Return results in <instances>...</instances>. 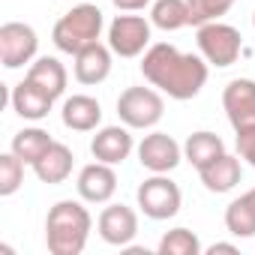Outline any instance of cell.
<instances>
[{
  "instance_id": "obj_3",
  "label": "cell",
  "mask_w": 255,
  "mask_h": 255,
  "mask_svg": "<svg viewBox=\"0 0 255 255\" xmlns=\"http://www.w3.org/2000/svg\"><path fill=\"white\" fill-rule=\"evenodd\" d=\"M105 27V18H102V9L93 6V3H78L72 6L51 30V39L57 45V51L63 54H78L81 48L99 42V33Z\"/></svg>"
},
{
  "instance_id": "obj_14",
  "label": "cell",
  "mask_w": 255,
  "mask_h": 255,
  "mask_svg": "<svg viewBox=\"0 0 255 255\" xmlns=\"http://www.w3.org/2000/svg\"><path fill=\"white\" fill-rule=\"evenodd\" d=\"M111 48L102 45V42H93L87 48H81L75 54V81L78 84H102L108 75H111Z\"/></svg>"
},
{
  "instance_id": "obj_21",
  "label": "cell",
  "mask_w": 255,
  "mask_h": 255,
  "mask_svg": "<svg viewBox=\"0 0 255 255\" xmlns=\"http://www.w3.org/2000/svg\"><path fill=\"white\" fill-rule=\"evenodd\" d=\"M225 228L234 237H252L255 234V189L243 192L225 207Z\"/></svg>"
},
{
  "instance_id": "obj_4",
  "label": "cell",
  "mask_w": 255,
  "mask_h": 255,
  "mask_svg": "<svg viewBox=\"0 0 255 255\" xmlns=\"http://www.w3.org/2000/svg\"><path fill=\"white\" fill-rule=\"evenodd\" d=\"M165 114V99L153 87H126L117 96V117L129 129H153Z\"/></svg>"
},
{
  "instance_id": "obj_16",
  "label": "cell",
  "mask_w": 255,
  "mask_h": 255,
  "mask_svg": "<svg viewBox=\"0 0 255 255\" xmlns=\"http://www.w3.org/2000/svg\"><path fill=\"white\" fill-rule=\"evenodd\" d=\"M60 117H63V126L72 132H93L102 123V105L87 93H75L63 102Z\"/></svg>"
},
{
  "instance_id": "obj_12",
  "label": "cell",
  "mask_w": 255,
  "mask_h": 255,
  "mask_svg": "<svg viewBox=\"0 0 255 255\" xmlns=\"http://www.w3.org/2000/svg\"><path fill=\"white\" fill-rule=\"evenodd\" d=\"M75 186H78L81 201H87V204H105L117 192V174H114V168L108 162L96 159V162H90V165H84L78 171Z\"/></svg>"
},
{
  "instance_id": "obj_20",
  "label": "cell",
  "mask_w": 255,
  "mask_h": 255,
  "mask_svg": "<svg viewBox=\"0 0 255 255\" xmlns=\"http://www.w3.org/2000/svg\"><path fill=\"white\" fill-rule=\"evenodd\" d=\"M222 153H225L222 138H219L216 132H207V129L192 132V135L183 141V159H186L189 165H195V168L210 165V162H213L216 156H222Z\"/></svg>"
},
{
  "instance_id": "obj_24",
  "label": "cell",
  "mask_w": 255,
  "mask_h": 255,
  "mask_svg": "<svg viewBox=\"0 0 255 255\" xmlns=\"http://www.w3.org/2000/svg\"><path fill=\"white\" fill-rule=\"evenodd\" d=\"M198 252H201V240L189 228H171L159 240V255H198Z\"/></svg>"
},
{
  "instance_id": "obj_6",
  "label": "cell",
  "mask_w": 255,
  "mask_h": 255,
  "mask_svg": "<svg viewBox=\"0 0 255 255\" xmlns=\"http://www.w3.org/2000/svg\"><path fill=\"white\" fill-rule=\"evenodd\" d=\"M135 198H138L141 213L147 219H156V222L177 216L180 213V204H183V192H180V186L168 174H153V177L141 180Z\"/></svg>"
},
{
  "instance_id": "obj_15",
  "label": "cell",
  "mask_w": 255,
  "mask_h": 255,
  "mask_svg": "<svg viewBox=\"0 0 255 255\" xmlns=\"http://www.w3.org/2000/svg\"><path fill=\"white\" fill-rule=\"evenodd\" d=\"M9 102H12V111H15L18 117H24V120H45V117L51 114L54 96L45 93V90H42L39 84H33L30 78H24L21 84L12 87Z\"/></svg>"
},
{
  "instance_id": "obj_8",
  "label": "cell",
  "mask_w": 255,
  "mask_h": 255,
  "mask_svg": "<svg viewBox=\"0 0 255 255\" xmlns=\"http://www.w3.org/2000/svg\"><path fill=\"white\" fill-rule=\"evenodd\" d=\"M222 108L228 114V123L234 135L255 132V81L252 78H234L222 90Z\"/></svg>"
},
{
  "instance_id": "obj_30",
  "label": "cell",
  "mask_w": 255,
  "mask_h": 255,
  "mask_svg": "<svg viewBox=\"0 0 255 255\" xmlns=\"http://www.w3.org/2000/svg\"><path fill=\"white\" fill-rule=\"evenodd\" d=\"M252 27H255V12H252Z\"/></svg>"
},
{
  "instance_id": "obj_25",
  "label": "cell",
  "mask_w": 255,
  "mask_h": 255,
  "mask_svg": "<svg viewBox=\"0 0 255 255\" xmlns=\"http://www.w3.org/2000/svg\"><path fill=\"white\" fill-rule=\"evenodd\" d=\"M24 165L27 162L18 159L12 150L0 156V195H3V198L15 195L21 189V183H24Z\"/></svg>"
},
{
  "instance_id": "obj_27",
  "label": "cell",
  "mask_w": 255,
  "mask_h": 255,
  "mask_svg": "<svg viewBox=\"0 0 255 255\" xmlns=\"http://www.w3.org/2000/svg\"><path fill=\"white\" fill-rule=\"evenodd\" d=\"M237 156L243 162H249L255 168V132H246V135H237Z\"/></svg>"
},
{
  "instance_id": "obj_17",
  "label": "cell",
  "mask_w": 255,
  "mask_h": 255,
  "mask_svg": "<svg viewBox=\"0 0 255 255\" xmlns=\"http://www.w3.org/2000/svg\"><path fill=\"white\" fill-rule=\"evenodd\" d=\"M198 177H201V183H204V189H207V192H216V195L231 192V189L240 183V177H243L240 156L222 153V156H216L210 165L198 168Z\"/></svg>"
},
{
  "instance_id": "obj_29",
  "label": "cell",
  "mask_w": 255,
  "mask_h": 255,
  "mask_svg": "<svg viewBox=\"0 0 255 255\" xmlns=\"http://www.w3.org/2000/svg\"><path fill=\"white\" fill-rule=\"evenodd\" d=\"M207 252H210V255H216V252H237V246H234V243H213Z\"/></svg>"
},
{
  "instance_id": "obj_18",
  "label": "cell",
  "mask_w": 255,
  "mask_h": 255,
  "mask_svg": "<svg viewBox=\"0 0 255 255\" xmlns=\"http://www.w3.org/2000/svg\"><path fill=\"white\" fill-rule=\"evenodd\" d=\"M72 162H75L72 150H69L63 141H54V144L42 153V159L33 165V174H36L42 183L54 186V183H63V180L72 174Z\"/></svg>"
},
{
  "instance_id": "obj_9",
  "label": "cell",
  "mask_w": 255,
  "mask_h": 255,
  "mask_svg": "<svg viewBox=\"0 0 255 255\" xmlns=\"http://www.w3.org/2000/svg\"><path fill=\"white\" fill-rule=\"evenodd\" d=\"M39 51V36L24 21H6L0 27V63L6 69H21Z\"/></svg>"
},
{
  "instance_id": "obj_2",
  "label": "cell",
  "mask_w": 255,
  "mask_h": 255,
  "mask_svg": "<svg viewBox=\"0 0 255 255\" xmlns=\"http://www.w3.org/2000/svg\"><path fill=\"white\" fill-rule=\"evenodd\" d=\"M93 219L81 201H57L45 216V243L51 255H81L90 237Z\"/></svg>"
},
{
  "instance_id": "obj_11",
  "label": "cell",
  "mask_w": 255,
  "mask_h": 255,
  "mask_svg": "<svg viewBox=\"0 0 255 255\" xmlns=\"http://www.w3.org/2000/svg\"><path fill=\"white\" fill-rule=\"evenodd\" d=\"M96 228H99V237L108 243V246H129L138 234V213L126 204H108L99 219H96Z\"/></svg>"
},
{
  "instance_id": "obj_28",
  "label": "cell",
  "mask_w": 255,
  "mask_h": 255,
  "mask_svg": "<svg viewBox=\"0 0 255 255\" xmlns=\"http://www.w3.org/2000/svg\"><path fill=\"white\" fill-rule=\"evenodd\" d=\"M111 3L120 9V12H138V9H144L150 0H111Z\"/></svg>"
},
{
  "instance_id": "obj_5",
  "label": "cell",
  "mask_w": 255,
  "mask_h": 255,
  "mask_svg": "<svg viewBox=\"0 0 255 255\" xmlns=\"http://www.w3.org/2000/svg\"><path fill=\"white\" fill-rule=\"evenodd\" d=\"M195 39H198L201 57H204L210 66H216V69H225V66L237 63V57H240V51H243V36H240V30L231 27V24H222V21H207V24H201L198 33H195Z\"/></svg>"
},
{
  "instance_id": "obj_10",
  "label": "cell",
  "mask_w": 255,
  "mask_h": 255,
  "mask_svg": "<svg viewBox=\"0 0 255 255\" xmlns=\"http://www.w3.org/2000/svg\"><path fill=\"white\" fill-rule=\"evenodd\" d=\"M180 159H183V147L168 132H150L138 144V162H141V168H147L153 174L174 171L180 165Z\"/></svg>"
},
{
  "instance_id": "obj_7",
  "label": "cell",
  "mask_w": 255,
  "mask_h": 255,
  "mask_svg": "<svg viewBox=\"0 0 255 255\" xmlns=\"http://www.w3.org/2000/svg\"><path fill=\"white\" fill-rule=\"evenodd\" d=\"M108 48L117 57H141L150 48V21L144 15H117L108 24Z\"/></svg>"
},
{
  "instance_id": "obj_22",
  "label": "cell",
  "mask_w": 255,
  "mask_h": 255,
  "mask_svg": "<svg viewBox=\"0 0 255 255\" xmlns=\"http://www.w3.org/2000/svg\"><path fill=\"white\" fill-rule=\"evenodd\" d=\"M51 144H54V138H51L45 129H39V126H27V129H21V132L12 135V153H15L18 159H24L30 168L42 159V153H45Z\"/></svg>"
},
{
  "instance_id": "obj_13",
  "label": "cell",
  "mask_w": 255,
  "mask_h": 255,
  "mask_svg": "<svg viewBox=\"0 0 255 255\" xmlns=\"http://www.w3.org/2000/svg\"><path fill=\"white\" fill-rule=\"evenodd\" d=\"M135 141L129 135V126H102V129L90 138V153L93 159L99 162H108V165H120L129 159Z\"/></svg>"
},
{
  "instance_id": "obj_23",
  "label": "cell",
  "mask_w": 255,
  "mask_h": 255,
  "mask_svg": "<svg viewBox=\"0 0 255 255\" xmlns=\"http://www.w3.org/2000/svg\"><path fill=\"white\" fill-rule=\"evenodd\" d=\"M150 24L171 33V30H180L189 24V6L186 0H156L150 6Z\"/></svg>"
},
{
  "instance_id": "obj_19",
  "label": "cell",
  "mask_w": 255,
  "mask_h": 255,
  "mask_svg": "<svg viewBox=\"0 0 255 255\" xmlns=\"http://www.w3.org/2000/svg\"><path fill=\"white\" fill-rule=\"evenodd\" d=\"M27 78L57 99V96H63L69 75H66V66H63L57 57H36V60L30 63V69H27Z\"/></svg>"
},
{
  "instance_id": "obj_26",
  "label": "cell",
  "mask_w": 255,
  "mask_h": 255,
  "mask_svg": "<svg viewBox=\"0 0 255 255\" xmlns=\"http://www.w3.org/2000/svg\"><path fill=\"white\" fill-rule=\"evenodd\" d=\"M186 6H189V24L201 27L207 21H219L234 6V0H186Z\"/></svg>"
},
{
  "instance_id": "obj_1",
  "label": "cell",
  "mask_w": 255,
  "mask_h": 255,
  "mask_svg": "<svg viewBox=\"0 0 255 255\" xmlns=\"http://www.w3.org/2000/svg\"><path fill=\"white\" fill-rule=\"evenodd\" d=\"M207 60L198 54H183L171 42H156L141 57V75L165 96L186 102L201 93L207 84Z\"/></svg>"
}]
</instances>
